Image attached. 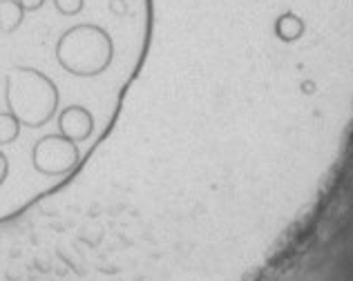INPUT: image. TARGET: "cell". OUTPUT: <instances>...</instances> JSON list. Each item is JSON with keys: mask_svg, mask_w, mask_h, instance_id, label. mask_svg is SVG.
<instances>
[{"mask_svg": "<svg viewBox=\"0 0 353 281\" xmlns=\"http://www.w3.org/2000/svg\"><path fill=\"white\" fill-rule=\"evenodd\" d=\"M25 25V9L21 7L18 0H0V34L7 39L21 32Z\"/></svg>", "mask_w": 353, "mask_h": 281, "instance_id": "obj_1", "label": "cell"}, {"mask_svg": "<svg viewBox=\"0 0 353 281\" xmlns=\"http://www.w3.org/2000/svg\"><path fill=\"white\" fill-rule=\"evenodd\" d=\"M54 7H57L59 16L74 18L85 9V0H54Z\"/></svg>", "mask_w": 353, "mask_h": 281, "instance_id": "obj_2", "label": "cell"}, {"mask_svg": "<svg viewBox=\"0 0 353 281\" xmlns=\"http://www.w3.org/2000/svg\"><path fill=\"white\" fill-rule=\"evenodd\" d=\"M18 3L25 9V14H36L45 7V0H18Z\"/></svg>", "mask_w": 353, "mask_h": 281, "instance_id": "obj_3", "label": "cell"}]
</instances>
